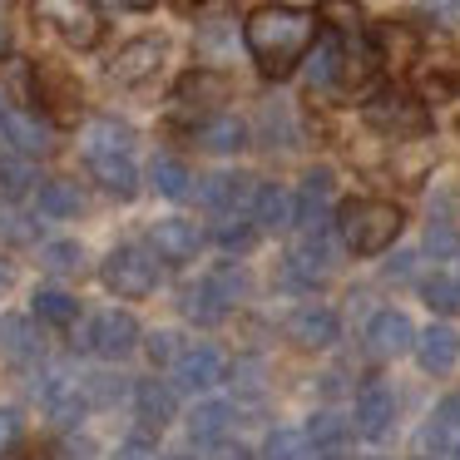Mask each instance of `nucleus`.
Instances as JSON below:
<instances>
[{
    "label": "nucleus",
    "instance_id": "obj_26",
    "mask_svg": "<svg viewBox=\"0 0 460 460\" xmlns=\"http://www.w3.org/2000/svg\"><path fill=\"white\" fill-rule=\"evenodd\" d=\"M35 189V169H31V154H0V199L15 203Z\"/></svg>",
    "mask_w": 460,
    "mask_h": 460
},
{
    "label": "nucleus",
    "instance_id": "obj_16",
    "mask_svg": "<svg viewBox=\"0 0 460 460\" xmlns=\"http://www.w3.org/2000/svg\"><path fill=\"white\" fill-rule=\"evenodd\" d=\"M154 248H159V258H169V262H189V258H199V228H193L189 218H164V223H154Z\"/></svg>",
    "mask_w": 460,
    "mask_h": 460
},
{
    "label": "nucleus",
    "instance_id": "obj_30",
    "mask_svg": "<svg viewBox=\"0 0 460 460\" xmlns=\"http://www.w3.org/2000/svg\"><path fill=\"white\" fill-rule=\"evenodd\" d=\"M228 420H233L228 401H203V406H193V416H189V436L193 440H218L223 430H228Z\"/></svg>",
    "mask_w": 460,
    "mask_h": 460
},
{
    "label": "nucleus",
    "instance_id": "obj_11",
    "mask_svg": "<svg viewBox=\"0 0 460 460\" xmlns=\"http://www.w3.org/2000/svg\"><path fill=\"white\" fill-rule=\"evenodd\" d=\"M193 144L208 154H238L248 144V124L233 119V114H208V119L193 124Z\"/></svg>",
    "mask_w": 460,
    "mask_h": 460
},
{
    "label": "nucleus",
    "instance_id": "obj_21",
    "mask_svg": "<svg viewBox=\"0 0 460 460\" xmlns=\"http://www.w3.org/2000/svg\"><path fill=\"white\" fill-rule=\"evenodd\" d=\"M40 401H45V411H55L60 420H80L84 406H90V396H84V381H70V376H45Z\"/></svg>",
    "mask_w": 460,
    "mask_h": 460
},
{
    "label": "nucleus",
    "instance_id": "obj_2",
    "mask_svg": "<svg viewBox=\"0 0 460 460\" xmlns=\"http://www.w3.org/2000/svg\"><path fill=\"white\" fill-rule=\"evenodd\" d=\"M401 208L396 203H381V199H351L341 203L337 213V233L341 243H347L351 252H361V258H371V252H386L391 243L401 238Z\"/></svg>",
    "mask_w": 460,
    "mask_h": 460
},
{
    "label": "nucleus",
    "instance_id": "obj_13",
    "mask_svg": "<svg viewBox=\"0 0 460 460\" xmlns=\"http://www.w3.org/2000/svg\"><path fill=\"white\" fill-rule=\"evenodd\" d=\"M252 218H258V228H268V233L297 228V199H292L288 189H278V183H262V189L252 193Z\"/></svg>",
    "mask_w": 460,
    "mask_h": 460
},
{
    "label": "nucleus",
    "instance_id": "obj_32",
    "mask_svg": "<svg viewBox=\"0 0 460 460\" xmlns=\"http://www.w3.org/2000/svg\"><path fill=\"white\" fill-rule=\"evenodd\" d=\"M31 302H35V317L55 322V327H70V322L80 317V302H75L70 292H60V288H40Z\"/></svg>",
    "mask_w": 460,
    "mask_h": 460
},
{
    "label": "nucleus",
    "instance_id": "obj_36",
    "mask_svg": "<svg viewBox=\"0 0 460 460\" xmlns=\"http://www.w3.org/2000/svg\"><path fill=\"white\" fill-rule=\"evenodd\" d=\"M420 292H426V302L436 312H456L460 307V278H446V272H436V278L420 282Z\"/></svg>",
    "mask_w": 460,
    "mask_h": 460
},
{
    "label": "nucleus",
    "instance_id": "obj_31",
    "mask_svg": "<svg viewBox=\"0 0 460 460\" xmlns=\"http://www.w3.org/2000/svg\"><path fill=\"white\" fill-rule=\"evenodd\" d=\"M258 460H312V436H307V430L282 426V430H272V436H268V446H262Z\"/></svg>",
    "mask_w": 460,
    "mask_h": 460
},
{
    "label": "nucleus",
    "instance_id": "obj_49",
    "mask_svg": "<svg viewBox=\"0 0 460 460\" xmlns=\"http://www.w3.org/2000/svg\"><path fill=\"white\" fill-rule=\"evenodd\" d=\"M11 288V268H5V262H0V292Z\"/></svg>",
    "mask_w": 460,
    "mask_h": 460
},
{
    "label": "nucleus",
    "instance_id": "obj_43",
    "mask_svg": "<svg viewBox=\"0 0 460 460\" xmlns=\"http://www.w3.org/2000/svg\"><path fill=\"white\" fill-rule=\"evenodd\" d=\"M149 357L154 361H179L183 351H179V337H173V332H154L149 337Z\"/></svg>",
    "mask_w": 460,
    "mask_h": 460
},
{
    "label": "nucleus",
    "instance_id": "obj_9",
    "mask_svg": "<svg viewBox=\"0 0 460 460\" xmlns=\"http://www.w3.org/2000/svg\"><path fill=\"white\" fill-rule=\"evenodd\" d=\"M416 357L426 371H436V376H446L450 367L460 361V332L446 327V322H436V327H426L416 337Z\"/></svg>",
    "mask_w": 460,
    "mask_h": 460
},
{
    "label": "nucleus",
    "instance_id": "obj_42",
    "mask_svg": "<svg viewBox=\"0 0 460 460\" xmlns=\"http://www.w3.org/2000/svg\"><path fill=\"white\" fill-rule=\"evenodd\" d=\"M420 11L436 25H460V0H420Z\"/></svg>",
    "mask_w": 460,
    "mask_h": 460
},
{
    "label": "nucleus",
    "instance_id": "obj_1",
    "mask_svg": "<svg viewBox=\"0 0 460 460\" xmlns=\"http://www.w3.org/2000/svg\"><path fill=\"white\" fill-rule=\"evenodd\" d=\"M243 40H248V55L268 80H282L302 65V55L317 40V21L297 5H262V11L248 15L243 25Z\"/></svg>",
    "mask_w": 460,
    "mask_h": 460
},
{
    "label": "nucleus",
    "instance_id": "obj_8",
    "mask_svg": "<svg viewBox=\"0 0 460 460\" xmlns=\"http://www.w3.org/2000/svg\"><path fill=\"white\" fill-rule=\"evenodd\" d=\"M406 347H416V327H411L406 312H396V307L376 312L371 327H367V351L371 357H401Z\"/></svg>",
    "mask_w": 460,
    "mask_h": 460
},
{
    "label": "nucleus",
    "instance_id": "obj_24",
    "mask_svg": "<svg viewBox=\"0 0 460 460\" xmlns=\"http://www.w3.org/2000/svg\"><path fill=\"white\" fill-rule=\"evenodd\" d=\"M35 90H40V100L50 104L60 119H70L75 114V84L65 70H55V65H35Z\"/></svg>",
    "mask_w": 460,
    "mask_h": 460
},
{
    "label": "nucleus",
    "instance_id": "obj_20",
    "mask_svg": "<svg viewBox=\"0 0 460 460\" xmlns=\"http://www.w3.org/2000/svg\"><path fill=\"white\" fill-rule=\"evenodd\" d=\"M341 75H347V50H341L337 35H327V40H317V50L307 60V80L312 90H337Z\"/></svg>",
    "mask_w": 460,
    "mask_h": 460
},
{
    "label": "nucleus",
    "instance_id": "obj_19",
    "mask_svg": "<svg viewBox=\"0 0 460 460\" xmlns=\"http://www.w3.org/2000/svg\"><path fill=\"white\" fill-rule=\"evenodd\" d=\"M173 371H179V386L208 391V386H218V381H223V357H218L213 347H189Z\"/></svg>",
    "mask_w": 460,
    "mask_h": 460
},
{
    "label": "nucleus",
    "instance_id": "obj_33",
    "mask_svg": "<svg viewBox=\"0 0 460 460\" xmlns=\"http://www.w3.org/2000/svg\"><path fill=\"white\" fill-rule=\"evenodd\" d=\"M0 347H5V357H15V361H35V357H40V341H35V332H31V322H25V317H5V322H0Z\"/></svg>",
    "mask_w": 460,
    "mask_h": 460
},
{
    "label": "nucleus",
    "instance_id": "obj_15",
    "mask_svg": "<svg viewBox=\"0 0 460 460\" xmlns=\"http://www.w3.org/2000/svg\"><path fill=\"white\" fill-rule=\"evenodd\" d=\"M228 100V80L213 70H193L179 80V90H173V104L179 110H213V104Z\"/></svg>",
    "mask_w": 460,
    "mask_h": 460
},
{
    "label": "nucleus",
    "instance_id": "obj_37",
    "mask_svg": "<svg viewBox=\"0 0 460 460\" xmlns=\"http://www.w3.org/2000/svg\"><path fill=\"white\" fill-rule=\"evenodd\" d=\"M40 262L50 272H75L84 262V252H80V243H45L40 248Z\"/></svg>",
    "mask_w": 460,
    "mask_h": 460
},
{
    "label": "nucleus",
    "instance_id": "obj_41",
    "mask_svg": "<svg viewBox=\"0 0 460 460\" xmlns=\"http://www.w3.org/2000/svg\"><path fill=\"white\" fill-rule=\"evenodd\" d=\"M262 124H268V139L272 144H292V119H288V110H282V104H268V110H262Z\"/></svg>",
    "mask_w": 460,
    "mask_h": 460
},
{
    "label": "nucleus",
    "instance_id": "obj_14",
    "mask_svg": "<svg viewBox=\"0 0 460 460\" xmlns=\"http://www.w3.org/2000/svg\"><path fill=\"white\" fill-rule=\"evenodd\" d=\"M0 139L11 144L15 154H50V129H45L40 119H31V114H21V110H5L0 114Z\"/></svg>",
    "mask_w": 460,
    "mask_h": 460
},
{
    "label": "nucleus",
    "instance_id": "obj_39",
    "mask_svg": "<svg viewBox=\"0 0 460 460\" xmlns=\"http://www.w3.org/2000/svg\"><path fill=\"white\" fill-rule=\"evenodd\" d=\"M208 282H213V292H218L223 302H238L243 292H248V278H243L233 262H228V268H218V272H208Z\"/></svg>",
    "mask_w": 460,
    "mask_h": 460
},
{
    "label": "nucleus",
    "instance_id": "obj_22",
    "mask_svg": "<svg viewBox=\"0 0 460 460\" xmlns=\"http://www.w3.org/2000/svg\"><path fill=\"white\" fill-rule=\"evenodd\" d=\"M252 193H258V189H248V179H238V173H213V179H203L199 199L208 203L213 213H238Z\"/></svg>",
    "mask_w": 460,
    "mask_h": 460
},
{
    "label": "nucleus",
    "instance_id": "obj_12",
    "mask_svg": "<svg viewBox=\"0 0 460 460\" xmlns=\"http://www.w3.org/2000/svg\"><path fill=\"white\" fill-rule=\"evenodd\" d=\"M90 173L114 193V199H134L139 193V169H134V154H84Z\"/></svg>",
    "mask_w": 460,
    "mask_h": 460
},
{
    "label": "nucleus",
    "instance_id": "obj_6",
    "mask_svg": "<svg viewBox=\"0 0 460 460\" xmlns=\"http://www.w3.org/2000/svg\"><path fill=\"white\" fill-rule=\"evenodd\" d=\"M164 50H169V45H164L159 35H139V40H129V45H124V50L110 60V80H114V84H139V80H149V75L164 65Z\"/></svg>",
    "mask_w": 460,
    "mask_h": 460
},
{
    "label": "nucleus",
    "instance_id": "obj_46",
    "mask_svg": "<svg viewBox=\"0 0 460 460\" xmlns=\"http://www.w3.org/2000/svg\"><path fill=\"white\" fill-rule=\"evenodd\" d=\"M119 460H159V456H154L144 440H129V446H119Z\"/></svg>",
    "mask_w": 460,
    "mask_h": 460
},
{
    "label": "nucleus",
    "instance_id": "obj_27",
    "mask_svg": "<svg viewBox=\"0 0 460 460\" xmlns=\"http://www.w3.org/2000/svg\"><path fill=\"white\" fill-rule=\"evenodd\" d=\"M307 436H312V450H317V456H327V460L347 456V440H351V436H347V420H341V416H332V411L312 416Z\"/></svg>",
    "mask_w": 460,
    "mask_h": 460
},
{
    "label": "nucleus",
    "instance_id": "obj_29",
    "mask_svg": "<svg viewBox=\"0 0 460 460\" xmlns=\"http://www.w3.org/2000/svg\"><path fill=\"white\" fill-rule=\"evenodd\" d=\"M213 238H218V248H228V252H248L252 243H258V218H243V208L223 213L218 228H213Z\"/></svg>",
    "mask_w": 460,
    "mask_h": 460
},
{
    "label": "nucleus",
    "instance_id": "obj_18",
    "mask_svg": "<svg viewBox=\"0 0 460 460\" xmlns=\"http://www.w3.org/2000/svg\"><path fill=\"white\" fill-rule=\"evenodd\" d=\"M288 332H292L297 347L317 351V347H332V341H337V317H332L327 307H297L288 322Z\"/></svg>",
    "mask_w": 460,
    "mask_h": 460
},
{
    "label": "nucleus",
    "instance_id": "obj_17",
    "mask_svg": "<svg viewBox=\"0 0 460 460\" xmlns=\"http://www.w3.org/2000/svg\"><path fill=\"white\" fill-rule=\"evenodd\" d=\"M327 199H332V173L312 169L307 179H302V193H297V228L302 233L327 228Z\"/></svg>",
    "mask_w": 460,
    "mask_h": 460
},
{
    "label": "nucleus",
    "instance_id": "obj_5",
    "mask_svg": "<svg viewBox=\"0 0 460 460\" xmlns=\"http://www.w3.org/2000/svg\"><path fill=\"white\" fill-rule=\"evenodd\" d=\"M100 278H104V288L119 292V297H149L154 282H159V268H154V258L144 248L124 243V248H114L110 258H104Z\"/></svg>",
    "mask_w": 460,
    "mask_h": 460
},
{
    "label": "nucleus",
    "instance_id": "obj_3",
    "mask_svg": "<svg viewBox=\"0 0 460 460\" xmlns=\"http://www.w3.org/2000/svg\"><path fill=\"white\" fill-rule=\"evenodd\" d=\"M35 15H40L65 45H75V50H94L100 35H104V25H100L90 0H35Z\"/></svg>",
    "mask_w": 460,
    "mask_h": 460
},
{
    "label": "nucleus",
    "instance_id": "obj_38",
    "mask_svg": "<svg viewBox=\"0 0 460 460\" xmlns=\"http://www.w3.org/2000/svg\"><path fill=\"white\" fill-rule=\"evenodd\" d=\"M322 15H327V25H337L341 35L361 31V11L351 5V0H322Z\"/></svg>",
    "mask_w": 460,
    "mask_h": 460
},
{
    "label": "nucleus",
    "instance_id": "obj_51",
    "mask_svg": "<svg viewBox=\"0 0 460 460\" xmlns=\"http://www.w3.org/2000/svg\"><path fill=\"white\" fill-rule=\"evenodd\" d=\"M0 114H5V110H0Z\"/></svg>",
    "mask_w": 460,
    "mask_h": 460
},
{
    "label": "nucleus",
    "instance_id": "obj_48",
    "mask_svg": "<svg viewBox=\"0 0 460 460\" xmlns=\"http://www.w3.org/2000/svg\"><path fill=\"white\" fill-rule=\"evenodd\" d=\"M411 252H401V258H391V268H386V278H411Z\"/></svg>",
    "mask_w": 460,
    "mask_h": 460
},
{
    "label": "nucleus",
    "instance_id": "obj_23",
    "mask_svg": "<svg viewBox=\"0 0 460 460\" xmlns=\"http://www.w3.org/2000/svg\"><path fill=\"white\" fill-rule=\"evenodd\" d=\"M134 406H139V416L149 420V426H169L173 411H179V396H173L169 381H139V386H134Z\"/></svg>",
    "mask_w": 460,
    "mask_h": 460
},
{
    "label": "nucleus",
    "instance_id": "obj_34",
    "mask_svg": "<svg viewBox=\"0 0 460 460\" xmlns=\"http://www.w3.org/2000/svg\"><path fill=\"white\" fill-rule=\"evenodd\" d=\"M183 312H189L193 322H218L223 312H228V302H223L218 292H213V282L203 278L199 288H189V292H183Z\"/></svg>",
    "mask_w": 460,
    "mask_h": 460
},
{
    "label": "nucleus",
    "instance_id": "obj_28",
    "mask_svg": "<svg viewBox=\"0 0 460 460\" xmlns=\"http://www.w3.org/2000/svg\"><path fill=\"white\" fill-rule=\"evenodd\" d=\"M80 208H84L80 183H70V179H50V183H40V213H45V218H75Z\"/></svg>",
    "mask_w": 460,
    "mask_h": 460
},
{
    "label": "nucleus",
    "instance_id": "obj_45",
    "mask_svg": "<svg viewBox=\"0 0 460 460\" xmlns=\"http://www.w3.org/2000/svg\"><path fill=\"white\" fill-rule=\"evenodd\" d=\"M15 436H21V416L15 411H0V456L15 446Z\"/></svg>",
    "mask_w": 460,
    "mask_h": 460
},
{
    "label": "nucleus",
    "instance_id": "obj_50",
    "mask_svg": "<svg viewBox=\"0 0 460 460\" xmlns=\"http://www.w3.org/2000/svg\"><path fill=\"white\" fill-rule=\"evenodd\" d=\"M124 5H129V11H149L154 0H124Z\"/></svg>",
    "mask_w": 460,
    "mask_h": 460
},
{
    "label": "nucleus",
    "instance_id": "obj_4",
    "mask_svg": "<svg viewBox=\"0 0 460 460\" xmlns=\"http://www.w3.org/2000/svg\"><path fill=\"white\" fill-rule=\"evenodd\" d=\"M75 347L94 351V357H104V361H124L134 347H139V322H134L129 312H119V307L100 312V317L84 322V332H80Z\"/></svg>",
    "mask_w": 460,
    "mask_h": 460
},
{
    "label": "nucleus",
    "instance_id": "obj_35",
    "mask_svg": "<svg viewBox=\"0 0 460 460\" xmlns=\"http://www.w3.org/2000/svg\"><path fill=\"white\" fill-rule=\"evenodd\" d=\"M154 189L164 199H189V169L179 159H154Z\"/></svg>",
    "mask_w": 460,
    "mask_h": 460
},
{
    "label": "nucleus",
    "instance_id": "obj_40",
    "mask_svg": "<svg viewBox=\"0 0 460 460\" xmlns=\"http://www.w3.org/2000/svg\"><path fill=\"white\" fill-rule=\"evenodd\" d=\"M0 238H5V243H31L35 228H31V218H25V213L0 208Z\"/></svg>",
    "mask_w": 460,
    "mask_h": 460
},
{
    "label": "nucleus",
    "instance_id": "obj_10",
    "mask_svg": "<svg viewBox=\"0 0 460 460\" xmlns=\"http://www.w3.org/2000/svg\"><path fill=\"white\" fill-rule=\"evenodd\" d=\"M391 420H396V396H391L381 381H371V386L357 396V430L367 440H381L391 430Z\"/></svg>",
    "mask_w": 460,
    "mask_h": 460
},
{
    "label": "nucleus",
    "instance_id": "obj_44",
    "mask_svg": "<svg viewBox=\"0 0 460 460\" xmlns=\"http://www.w3.org/2000/svg\"><path fill=\"white\" fill-rule=\"evenodd\" d=\"M90 456H94V440H80V436L55 440V460H90Z\"/></svg>",
    "mask_w": 460,
    "mask_h": 460
},
{
    "label": "nucleus",
    "instance_id": "obj_47",
    "mask_svg": "<svg viewBox=\"0 0 460 460\" xmlns=\"http://www.w3.org/2000/svg\"><path fill=\"white\" fill-rule=\"evenodd\" d=\"M213 460H252V456H248L243 446H233V440H223V446L213 450Z\"/></svg>",
    "mask_w": 460,
    "mask_h": 460
},
{
    "label": "nucleus",
    "instance_id": "obj_7",
    "mask_svg": "<svg viewBox=\"0 0 460 460\" xmlns=\"http://www.w3.org/2000/svg\"><path fill=\"white\" fill-rule=\"evenodd\" d=\"M367 124L381 134H420L426 129V110L416 100H406V94H376L367 104Z\"/></svg>",
    "mask_w": 460,
    "mask_h": 460
},
{
    "label": "nucleus",
    "instance_id": "obj_25",
    "mask_svg": "<svg viewBox=\"0 0 460 460\" xmlns=\"http://www.w3.org/2000/svg\"><path fill=\"white\" fill-rule=\"evenodd\" d=\"M84 154H134V129L119 119H94L84 129Z\"/></svg>",
    "mask_w": 460,
    "mask_h": 460
}]
</instances>
